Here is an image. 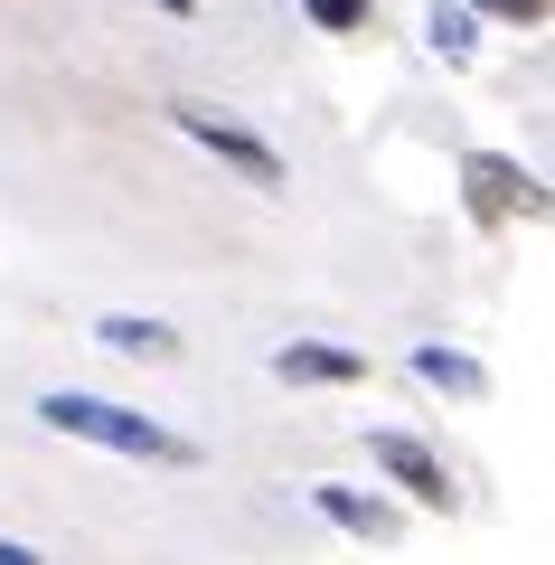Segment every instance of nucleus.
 Wrapping results in <instances>:
<instances>
[{"instance_id": "obj_1", "label": "nucleus", "mask_w": 555, "mask_h": 565, "mask_svg": "<svg viewBox=\"0 0 555 565\" xmlns=\"http://www.w3.org/2000/svg\"><path fill=\"white\" fill-rule=\"evenodd\" d=\"M39 424H57V434H76V444H104V452H122V462H170V471L199 462V444H189V434H170V424L132 415V405H114V396H85V386L39 396Z\"/></svg>"}, {"instance_id": "obj_2", "label": "nucleus", "mask_w": 555, "mask_h": 565, "mask_svg": "<svg viewBox=\"0 0 555 565\" xmlns=\"http://www.w3.org/2000/svg\"><path fill=\"white\" fill-rule=\"evenodd\" d=\"M170 122H179L189 141H199V151H217L226 170H245L255 189H282V151H274V141H255L245 122H226L217 104H170Z\"/></svg>"}, {"instance_id": "obj_3", "label": "nucleus", "mask_w": 555, "mask_h": 565, "mask_svg": "<svg viewBox=\"0 0 555 565\" xmlns=\"http://www.w3.org/2000/svg\"><path fill=\"white\" fill-rule=\"evenodd\" d=\"M461 189H471V217H480V226H499V217H536V207H546L536 170H517L509 151H471V161H461Z\"/></svg>"}, {"instance_id": "obj_4", "label": "nucleus", "mask_w": 555, "mask_h": 565, "mask_svg": "<svg viewBox=\"0 0 555 565\" xmlns=\"http://www.w3.org/2000/svg\"><path fill=\"white\" fill-rule=\"evenodd\" d=\"M367 462H377L386 471V481H405V490H415V500H452V481H442V462H434V452H424V444H405V434H377V444H367Z\"/></svg>"}, {"instance_id": "obj_5", "label": "nucleus", "mask_w": 555, "mask_h": 565, "mask_svg": "<svg viewBox=\"0 0 555 565\" xmlns=\"http://www.w3.org/2000/svg\"><path fill=\"white\" fill-rule=\"evenodd\" d=\"M274 367L292 386H349V377H367V359H357V349H330V340H292Z\"/></svg>"}, {"instance_id": "obj_6", "label": "nucleus", "mask_w": 555, "mask_h": 565, "mask_svg": "<svg viewBox=\"0 0 555 565\" xmlns=\"http://www.w3.org/2000/svg\"><path fill=\"white\" fill-rule=\"evenodd\" d=\"M311 500H320V519H339L349 537H367V546L396 537V509H386V500H357V490H339V481H320Z\"/></svg>"}, {"instance_id": "obj_7", "label": "nucleus", "mask_w": 555, "mask_h": 565, "mask_svg": "<svg viewBox=\"0 0 555 565\" xmlns=\"http://www.w3.org/2000/svg\"><path fill=\"white\" fill-rule=\"evenodd\" d=\"M95 340H104V349H122V359H179V330H170V321H132V311H114Z\"/></svg>"}, {"instance_id": "obj_8", "label": "nucleus", "mask_w": 555, "mask_h": 565, "mask_svg": "<svg viewBox=\"0 0 555 565\" xmlns=\"http://www.w3.org/2000/svg\"><path fill=\"white\" fill-rule=\"evenodd\" d=\"M415 377H424V386H452V396H480V386H490V377H480V359H461V349H434V340L415 349Z\"/></svg>"}, {"instance_id": "obj_9", "label": "nucleus", "mask_w": 555, "mask_h": 565, "mask_svg": "<svg viewBox=\"0 0 555 565\" xmlns=\"http://www.w3.org/2000/svg\"><path fill=\"white\" fill-rule=\"evenodd\" d=\"M424 39H434L442 57H461V47H471V0H434V20H424Z\"/></svg>"}, {"instance_id": "obj_10", "label": "nucleus", "mask_w": 555, "mask_h": 565, "mask_svg": "<svg viewBox=\"0 0 555 565\" xmlns=\"http://www.w3.org/2000/svg\"><path fill=\"white\" fill-rule=\"evenodd\" d=\"M320 29H367V0H301Z\"/></svg>"}, {"instance_id": "obj_11", "label": "nucleus", "mask_w": 555, "mask_h": 565, "mask_svg": "<svg viewBox=\"0 0 555 565\" xmlns=\"http://www.w3.org/2000/svg\"><path fill=\"white\" fill-rule=\"evenodd\" d=\"M471 10H499V20H527V29L546 20V0H471Z\"/></svg>"}, {"instance_id": "obj_12", "label": "nucleus", "mask_w": 555, "mask_h": 565, "mask_svg": "<svg viewBox=\"0 0 555 565\" xmlns=\"http://www.w3.org/2000/svg\"><path fill=\"white\" fill-rule=\"evenodd\" d=\"M0 565H47V556H39V546H10V537H0Z\"/></svg>"}, {"instance_id": "obj_13", "label": "nucleus", "mask_w": 555, "mask_h": 565, "mask_svg": "<svg viewBox=\"0 0 555 565\" xmlns=\"http://www.w3.org/2000/svg\"><path fill=\"white\" fill-rule=\"evenodd\" d=\"M160 10H189V0H160Z\"/></svg>"}]
</instances>
